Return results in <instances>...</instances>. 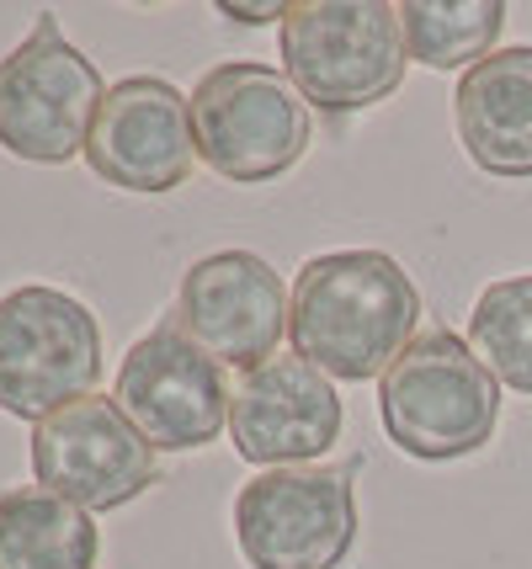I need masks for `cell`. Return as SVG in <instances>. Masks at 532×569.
Listing matches in <instances>:
<instances>
[{"label": "cell", "mask_w": 532, "mask_h": 569, "mask_svg": "<svg viewBox=\"0 0 532 569\" xmlns=\"http://www.w3.org/2000/svg\"><path fill=\"white\" fill-rule=\"evenodd\" d=\"M102 532L86 506L43 485L0 490V569H97Z\"/></svg>", "instance_id": "5bb4252c"}, {"label": "cell", "mask_w": 532, "mask_h": 569, "mask_svg": "<svg viewBox=\"0 0 532 569\" xmlns=\"http://www.w3.org/2000/svg\"><path fill=\"white\" fill-rule=\"evenodd\" d=\"M192 139L198 160L234 187L278 181L304 160L314 139V118L299 86L272 64L229 59L208 70L192 91Z\"/></svg>", "instance_id": "277c9868"}, {"label": "cell", "mask_w": 532, "mask_h": 569, "mask_svg": "<svg viewBox=\"0 0 532 569\" xmlns=\"http://www.w3.org/2000/svg\"><path fill=\"white\" fill-rule=\"evenodd\" d=\"M421 325V293L383 250H330L299 267L288 341L293 357L341 383H368L394 368Z\"/></svg>", "instance_id": "6da1fadb"}, {"label": "cell", "mask_w": 532, "mask_h": 569, "mask_svg": "<svg viewBox=\"0 0 532 569\" xmlns=\"http://www.w3.org/2000/svg\"><path fill=\"white\" fill-rule=\"evenodd\" d=\"M293 293L282 288L267 256L255 250H219L203 256L177 288V325L187 341L224 362V368H261L278 357V341L288 336Z\"/></svg>", "instance_id": "30bf717a"}, {"label": "cell", "mask_w": 532, "mask_h": 569, "mask_svg": "<svg viewBox=\"0 0 532 569\" xmlns=\"http://www.w3.org/2000/svg\"><path fill=\"white\" fill-rule=\"evenodd\" d=\"M229 383L224 362H213L198 341L181 336L177 320L154 325L128 347L118 368L112 405L154 452H192L208 447L229 426Z\"/></svg>", "instance_id": "ba28073f"}, {"label": "cell", "mask_w": 532, "mask_h": 569, "mask_svg": "<svg viewBox=\"0 0 532 569\" xmlns=\"http://www.w3.org/2000/svg\"><path fill=\"white\" fill-rule=\"evenodd\" d=\"M229 437L245 463L304 469L309 458H325L341 437V395L304 357H267L234 383Z\"/></svg>", "instance_id": "7c38bea8"}, {"label": "cell", "mask_w": 532, "mask_h": 569, "mask_svg": "<svg viewBox=\"0 0 532 569\" xmlns=\"http://www.w3.org/2000/svg\"><path fill=\"white\" fill-rule=\"evenodd\" d=\"M192 101L160 74H128L107 86L97 123L86 139V166L123 192H177L192 176Z\"/></svg>", "instance_id": "8fae6325"}, {"label": "cell", "mask_w": 532, "mask_h": 569, "mask_svg": "<svg viewBox=\"0 0 532 569\" xmlns=\"http://www.w3.org/2000/svg\"><path fill=\"white\" fill-rule=\"evenodd\" d=\"M469 347L495 383L532 395V272L490 282L469 309Z\"/></svg>", "instance_id": "2e32d148"}, {"label": "cell", "mask_w": 532, "mask_h": 569, "mask_svg": "<svg viewBox=\"0 0 532 569\" xmlns=\"http://www.w3.org/2000/svg\"><path fill=\"white\" fill-rule=\"evenodd\" d=\"M379 416L389 442L421 463L469 458L495 437L501 383L463 336L426 330L379 378Z\"/></svg>", "instance_id": "3957f363"}, {"label": "cell", "mask_w": 532, "mask_h": 569, "mask_svg": "<svg viewBox=\"0 0 532 569\" xmlns=\"http://www.w3.org/2000/svg\"><path fill=\"white\" fill-rule=\"evenodd\" d=\"M458 139L484 176H532V43L495 49L463 70L453 97Z\"/></svg>", "instance_id": "4fadbf2b"}, {"label": "cell", "mask_w": 532, "mask_h": 569, "mask_svg": "<svg viewBox=\"0 0 532 569\" xmlns=\"http://www.w3.org/2000/svg\"><path fill=\"white\" fill-rule=\"evenodd\" d=\"M102 378V325L64 288L27 282L0 298V410L49 421Z\"/></svg>", "instance_id": "5b68a950"}, {"label": "cell", "mask_w": 532, "mask_h": 569, "mask_svg": "<svg viewBox=\"0 0 532 569\" xmlns=\"http://www.w3.org/2000/svg\"><path fill=\"white\" fill-rule=\"evenodd\" d=\"M102 74L59 32L53 11H38V27L0 59V149L32 166H70L86 154Z\"/></svg>", "instance_id": "8992f818"}, {"label": "cell", "mask_w": 532, "mask_h": 569, "mask_svg": "<svg viewBox=\"0 0 532 569\" xmlns=\"http://www.w3.org/2000/svg\"><path fill=\"white\" fill-rule=\"evenodd\" d=\"M219 11H224L229 22H245V27L282 22V17H288V6H278V0H267V6H234V0H219Z\"/></svg>", "instance_id": "e0dca14e"}, {"label": "cell", "mask_w": 532, "mask_h": 569, "mask_svg": "<svg viewBox=\"0 0 532 569\" xmlns=\"http://www.w3.org/2000/svg\"><path fill=\"white\" fill-rule=\"evenodd\" d=\"M32 473L86 511H118L154 485V447L112 399H76L32 426Z\"/></svg>", "instance_id": "9c48e42d"}, {"label": "cell", "mask_w": 532, "mask_h": 569, "mask_svg": "<svg viewBox=\"0 0 532 569\" xmlns=\"http://www.w3.org/2000/svg\"><path fill=\"white\" fill-rule=\"evenodd\" d=\"M405 27L389 0H293L282 70L320 112H368L405 86Z\"/></svg>", "instance_id": "7a4b0ae2"}, {"label": "cell", "mask_w": 532, "mask_h": 569, "mask_svg": "<svg viewBox=\"0 0 532 569\" xmlns=\"http://www.w3.org/2000/svg\"><path fill=\"white\" fill-rule=\"evenodd\" d=\"M405 49L426 70H474L495 53V38L506 27L501 0H405L400 6Z\"/></svg>", "instance_id": "9a60e30c"}, {"label": "cell", "mask_w": 532, "mask_h": 569, "mask_svg": "<svg viewBox=\"0 0 532 569\" xmlns=\"http://www.w3.org/2000/svg\"><path fill=\"white\" fill-rule=\"evenodd\" d=\"M357 463L267 469L234 496V543L251 569H335L357 543Z\"/></svg>", "instance_id": "52a82bcc"}]
</instances>
